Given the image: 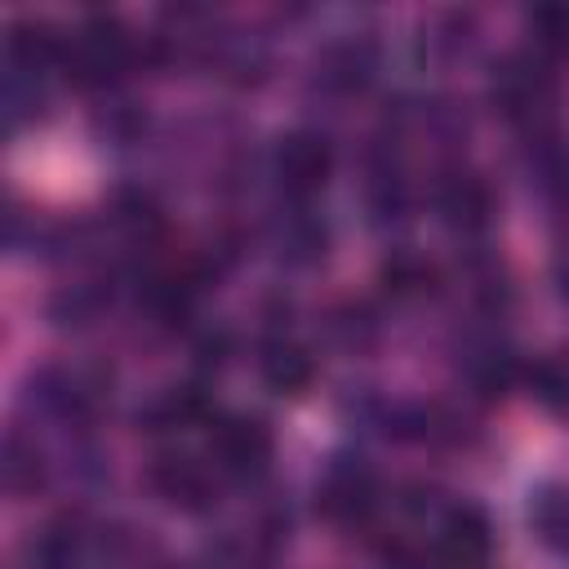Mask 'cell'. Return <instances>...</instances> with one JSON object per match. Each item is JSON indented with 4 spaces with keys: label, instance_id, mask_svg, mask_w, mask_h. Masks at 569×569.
<instances>
[{
    "label": "cell",
    "instance_id": "obj_1",
    "mask_svg": "<svg viewBox=\"0 0 569 569\" xmlns=\"http://www.w3.org/2000/svg\"><path fill=\"white\" fill-rule=\"evenodd\" d=\"M329 169H333V151H329V142L320 133L298 129V133L280 138V147H276V178H280V187L289 196H298V200L316 196L329 182Z\"/></svg>",
    "mask_w": 569,
    "mask_h": 569
},
{
    "label": "cell",
    "instance_id": "obj_2",
    "mask_svg": "<svg viewBox=\"0 0 569 569\" xmlns=\"http://www.w3.org/2000/svg\"><path fill=\"white\" fill-rule=\"evenodd\" d=\"M213 458L231 476H258L271 462V431L258 418H244V413L222 418L218 431H213Z\"/></svg>",
    "mask_w": 569,
    "mask_h": 569
},
{
    "label": "cell",
    "instance_id": "obj_3",
    "mask_svg": "<svg viewBox=\"0 0 569 569\" xmlns=\"http://www.w3.org/2000/svg\"><path fill=\"white\" fill-rule=\"evenodd\" d=\"M547 98H551V76L533 58H507L502 71L493 76V102L511 120L533 116L538 107H547Z\"/></svg>",
    "mask_w": 569,
    "mask_h": 569
},
{
    "label": "cell",
    "instance_id": "obj_4",
    "mask_svg": "<svg viewBox=\"0 0 569 569\" xmlns=\"http://www.w3.org/2000/svg\"><path fill=\"white\" fill-rule=\"evenodd\" d=\"M373 502H378V485H373V476L365 471V467H338V471H329V480H325V489H320V507L333 516V520H365L369 511H373Z\"/></svg>",
    "mask_w": 569,
    "mask_h": 569
},
{
    "label": "cell",
    "instance_id": "obj_5",
    "mask_svg": "<svg viewBox=\"0 0 569 569\" xmlns=\"http://www.w3.org/2000/svg\"><path fill=\"white\" fill-rule=\"evenodd\" d=\"M151 480H156V489H160L173 507H187V511H200V507L213 498L209 471H204L200 462H191V458H164V462H156Z\"/></svg>",
    "mask_w": 569,
    "mask_h": 569
},
{
    "label": "cell",
    "instance_id": "obj_6",
    "mask_svg": "<svg viewBox=\"0 0 569 569\" xmlns=\"http://www.w3.org/2000/svg\"><path fill=\"white\" fill-rule=\"evenodd\" d=\"M440 551L453 560V565H480L485 556H489V525H485V516L480 511H471V507H458V511H449L445 516V525H440Z\"/></svg>",
    "mask_w": 569,
    "mask_h": 569
},
{
    "label": "cell",
    "instance_id": "obj_7",
    "mask_svg": "<svg viewBox=\"0 0 569 569\" xmlns=\"http://www.w3.org/2000/svg\"><path fill=\"white\" fill-rule=\"evenodd\" d=\"M489 209H493L489 204V187L480 178H471V173H458V178H449L440 187V213H445V222H453L462 231H480L489 222Z\"/></svg>",
    "mask_w": 569,
    "mask_h": 569
},
{
    "label": "cell",
    "instance_id": "obj_8",
    "mask_svg": "<svg viewBox=\"0 0 569 569\" xmlns=\"http://www.w3.org/2000/svg\"><path fill=\"white\" fill-rule=\"evenodd\" d=\"M262 378L280 396H298L316 378V360L298 342H267V351H262Z\"/></svg>",
    "mask_w": 569,
    "mask_h": 569
},
{
    "label": "cell",
    "instance_id": "obj_9",
    "mask_svg": "<svg viewBox=\"0 0 569 569\" xmlns=\"http://www.w3.org/2000/svg\"><path fill=\"white\" fill-rule=\"evenodd\" d=\"M533 525H538V538L551 551H565L569 556V489L542 493L538 507H533Z\"/></svg>",
    "mask_w": 569,
    "mask_h": 569
},
{
    "label": "cell",
    "instance_id": "obj_10",
    "mask_svg": "<svg viewBox=\"0 0 569 569\" xmlns=\"http://www.w3.org/2000/svg\"><path fill=\"white\" fill-rule=\"evenodd\" d=\"M529 31L538 53H560L569 49V4H542L529 13Z\"/></svg>",
    "mask_w": 569,
    "mask_h": 569
},
{
    "label": "cell",
    "instance_id": "obj_11",
    "mask_svg": "<svg viewBox=\"0 0 569 569\" xmlns=\"http://www.w3.org/2000/svg\"><path fill=\"white\" fill-rule=\"evenodd\" d=\"M200 413H204V396L191 391V387H182V391L160 396L147 418H151L156 427H182V422H191V418H200Z\"/></svg>",
    "mask_w": 569,
    "mask_h": 569
},
{
    "label": "cell",
    "instance_id": "obj_12",
    "mask_svg": "<svg viewBox=\"0 0 569 569\" xmlns=\"http://www.w3.org/2000/svg\"><path fill=\"white\" fill-rule=\"evenodd\" d=\"M533 391L556 405V409H569V356H551L542 365H533Z\"/></svg>",
    "mask_w": 569,
    "mask_h": 569
},
{
    "label": "cell",
    "instance_id": "obj_13",
    "mask_svg": "<svg viewBox=\"0 0 569 569\" xmlns=\"http://www.w3.org/2000/svg\"><path fill=\"white\" fill-rule=\"evenodd\" d=\"M560 289H565V293H569V253H565V258H560Z\"/></svg>",
    "mask_w": 569,
    "mask_h": 569
}]
</instances>
